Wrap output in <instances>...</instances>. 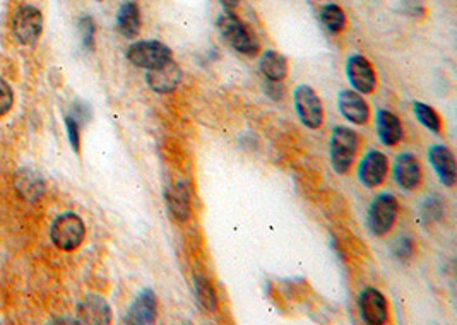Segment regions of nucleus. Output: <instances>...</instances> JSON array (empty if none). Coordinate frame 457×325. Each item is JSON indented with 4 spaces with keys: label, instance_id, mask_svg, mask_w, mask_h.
Wrapping results in <instances>:
<instances>
[{
    "label": "nucleus",
    "instance_id": "obj_5",
    "mask_svg": "<svg viewBox=\"0 0 457 325\" xmlns=\"http://www.w3.org/2000/svg\"><path fill=\"white\" fill-rule=\"evenodd\" d=\"M43 32V16L35 6H23L12 19V35L24 47L38 43Z\"/></svg>",
    "mask_w": 457,
    "mask_h": 325
},
{
    "label": "nucleus",
    "instance_id": "obj_22",
    "mask_svg": "<svg viewBox=\"0 0 457 325\" xmlns=\"http://www.w3.org/2000/svg\"><path fill=\"white\" fill-rule=\"evenodd\" d=\"M321 21L327 31L341 32L346 28V14L336 4H326L321 9Z\"/></svg>",
    "mask_w": 457,
    "mask_h": 325
},
{
    "label": "nucleus",
    "instance_id": "obj_23",
    "mask_svg": "<svg viewBox=\"0 0 457 325\" xmlns=\"http://www.w3.org/2000/svg\"><path fill=\"white\" fill-rule=\"evenodd\" d=\"M413 110H415L416 119L420 120V124H422L425 129L432 130V132L435 134H439L440 130H442V120H440L439 113H437L434 108L418 101V103L413 105Z\"/></svg>",
    "mask_w": 457,
    "mask_h": 325
},
{
    "label": "nucleus",
    "instance_id": "obj_14",
    "mask_svg": "<svg viewBox=\"0 0 457 325\" xmlns=\"http://www.w3.org/2000/svg\"><path fill=\"white\" fill-rule=\"evenodd\" d=\"M396 184L403 190H415L422 180V168L420 162L411 153H401L394 162Z\"/></svg>",
    "mask_w": 457,
    "mask_h": 325
},
{
    "label": "nucleus",
    "instance_id": "obj_4",
    "mask_svg": "<svg viewBox=\"0 0 457 325\" xmlns=\"http://www.w3.org/2000/svg\"><path fill=\"white\" fill-rule=\"evenodd\" d=\"M398 211L399 204L394 195L389 192L377 195L367 214V225L372 235L384 237V235L389 233L394 226L396 218H398Z\"/></svg>",
    "mask_w": 457,
    "mask_h": 325
},
{
    "label": "nucleus",
    "instance_id": "obj_20",
    "mask_svg": "<svg viewBox=\"0 0 457 325\" xmlns=\"http://www.w3.org/2000/svg\"><path fill=\"white\" fill-rule=\"evenodd\" d=\"M259 69H261L262 76L268 81H274V83H281L288 74V62L281 54L274 50L264 52L259 60Z\"/></svg>",
    "mask_w": 457,
    "mask_h": 325
},
{
    "label": "nucleus",
    "instance_id": "obj_24",
    "mask_svg": "<svg viewBox=\"0 0 457 325\" xmlns=\"http://www.w3.org/2000/svg\"><path fill=\"white\" fill-rule=\"evenodd\" d=\"M79 35H81V40H83L84 47H86L88 50H93V48H95L96 26L90 16H83V18L79 19Z\"/></svg>",
    "mask_w": 457,
    "mask_h": 325
},
{
    "label": "nucleus",
    "instance_id": "obj_28",
    "mask_svg": "<svg viewBox=\"0 0 457 325\" xmlns=\"http://www.w3.org/2000/svg\"><path fill=\"white\" fill-rule=\"evenodd\" d=\"M66 127H67V136L69 142H71L72 149L76 153H79L81 149V132H79V124L74 117H67L66 119Z\"/></svg>",
    "mask_w": 457,
    "mask_h": 325
},
{
    "label": "nucleus",
    "instance_id": "obj_15",
    "mask_svg": "<svg viewBox=\"0 0 457 325\" xmlns=\"http://www.w3.org/2000/svg\"><path fill=\"white\" fill-rule=\"evenodd\" d=\"M428 160L446 187L456 184V160L451 149L444 144H435L428 149Z\"/></svg>",
    "mask_w": 457,
    "mask_h": 325
},
{
    "label": "nucleus",
    "instance_id": "obj_19",
    "mask_svg": "<svg viewBox=\"0 0 457 325\" xmlns=\"http://www.w3.org/2000/svg\"><path fill=\"white\" fill-rule=\"evenodd\" d=\"M167 206L170 214L179 223H185L190 216V195L184 184H175L167 190Z\"/></svg>",
    "mask_w": 457,
    "mask_h": 325
},
{
    "label": "nucleus",
    "instance_id": "obj_3",
    "mask_svg": "<svg viewBox=\"0 0 457 325\" xmlns=\"http://www.w3.org/2000/svg\"><path fill=\"white\" fill-rule=\"evenodd\" d=\"M50 237L57 249L72 252L83 245L84 238H86V226L78 214L64 213L52 225Z\"/></svg>",
    "mask_w": 457,
    "mask_h": 325
},
{
    "label": "nucleus",
    "instance_id": "obj_2",
    "mask_svg": "<svg viewBox=\"0 0 457 325\" xmlns=\"http://www.w3.org/2000/svg\"><path fill=\"white\" fill-rule=\"evenodd\" d=\"M218 30H220L221 36L230 43V47L233 50L240 52L244 55H256L259 50V43L256 36L250 32L249 28L245 26L232 11L223 12L220 14L216 21Z\"/></svg>",
    "mask_w": 457,
    "mask_h": 325
},
{
    "label": "nucleus",
    "instance_id": "obj_13",
    "mask_svg": "<svg viewBox=\"0 0 457 325\" xmlns=\"http://www.w3.org/2000/svg\"><path fill=\"white\" fill-rule=\"evenodd\" d=\"M338 107L341 115L355 125L367 124L368 117H370V108H368L367 101L363 100L360 93L351 91V89H345V91L339 93Z\"/></svg>",
    "mask_w": 457,
    "mask_h": 325
},
{
    "label": "nucleus",
    "instance_id": "obj_27",
    "mask_svg": "<svg viewBox=\"0 0 457 325\" xmlns=\"http://www.w3.org/2000/svg\"><path fill=\"white\" fill-rule=\"evenodd\" d=\"M415 252V243L410 237H403L398 240V243L394 245V255L399 260H410Z\"/></svg>",
    "mask_w": 457,
    "mask_h": 325
},
{
    "label": "nucleus",
    "instance_id": "obj_1",
    "mask_svg": "<svg viewBox=\"0 0 457 325\" xmlns=\"http://www.w3.org/2000/svg\"><path fill=\"white\" fill-rule=\"evenodd\" d=\"M360 149V137L348 127H334L331 134V165L334 172L346 175Z\"/></svg>",
    "mask_w": 457,
    "mask_h": 325
},
{
    "label": "nucleus",
    "instance_id": "obj_17",
    "mask_svg": "<svg viewBox=\"0 0 457 325\" xmlns=\"http://www.w3.org/2000/svg\"><path fill=\"white\" fill-rule=\"evenodd\" d=\"M79 317L86 324H110L112 310L101 296L90 295L79 305Z\"/></svg>",
    "mask_w": 457,
    "mask_h": 325
},
{
    "label": "nucleus",
    "instance_id": "obj_26",
    "mask_svg": "<svg viewBox=\"0 0 457 325\" xmlns=\"http://www.w3.org/2000/svg\"><path fill=\"white\" fill-rule=\"evenodd\" d=\"M12 105H14V91H12L9 83L0 77V117L7 115Z\"/></svg>",
    "mask_w": 457,
    "mask_h": 325
},
{
    "label": "nucleus",
    "instance_id": "obj_7",
    "mask_svg": "<svg viewBox=\"0 0 457 325\" xmlns=\"http://www.w3.org/2000/svg\"><path fill=\"white\" fill-rule=\"evenodd\" d=\"M295 110L300 117L302 124L309 129H319L324 122V108L321 98L307 84H300L293 93Z\"/></svg>",
    "mask_w": 457,
    "mask_h": 325
},
{
    "label": "nucleus",
    "instance_id": "obj_25",
    "mask_svg": "<svg viewBox=\"0 0 457 325\" xmlns=\"http://www.w3.org/2000/svg\"><path fill=\"white\" fill-rule=\"evenodd\" d=\"M422 213H423V218H425V221H427V223L439 221V219L442 218V213H444L442 199L437 197V195H434V197H430V199H427V202L423 204Z\"/></svg>",
    "mask_w": 457,
    "mask_h": 325
},
{
    "label": "nucleus",
    "instance_id": "obj_16",
    "mask_svg": "<svg viewBox=\"0 0 457 325\" xmlns=\"http://www.w3.org/2000/svg\"><path fill=\"white\" fill-rule=\"evenodd\" d=\"M375 124H377L379 139L384 146H396L403 139L401 120L394 113L387 112V110H379Z\"/></svg>",
    "mask_w": 457,
    "mask_h": 325
},
{
    "label": "nucleus",
    "instance_id": "obj_8",
    "mask_svg": "<svg viewBox=\"0 0 457 325\" xmlns=\"http://www.w3.org/2000/svg\"><path fill=\"white\" fill-rule=\"evenodd\" d=\"M358 307L362 319L368 325H384L389 320V305L386 296L375 288H365L360 292Z\"/></svg>",
    "mask_w": 457,
    "mask_h": 325
},
{
    "label": "nucleus",
    "instance_id": "obj_21",
    "mask_svg": "<svg viewBox=\"0 0 457 325\" xmlns=\"http://www.w3.org/2000/svg\"><path fill=\"white\" fill-rule=\"evenodd\" d=\"M194 291H196L197 302L206 312H216L218 296L211 281L204 274H197L194 278Z\"/></svg>",
    "mask_w": 457,
    "mask_h": 325
},
{
    "label": "nucleus",
    "instance_id": "obj_6",
    "mask_svg": "<svg viewBox=\"0 0 457 325\" xmlns=\"http://www.w3.org/2000/svg\"><path fill=\"white\" fill-rule=\"evenodd\" d=\"M173 52L165 43L158 40H144V42L132 43L127 50V59L136 67L155 69L158 65L172 60Z\"/></svg>",
    "mask_w": 457,
    "mask_h": 325
},
{
    "label": "nucleus",
    "instance_id": "obj_18",
    "mask_svg": "<svg viewBox=\"0 0 457 325\" xmlns=\"http://www.w3.org/2000/svg\"><path fill=\"white\" fill-rule=\"evenodd\" d=\"M141 9L136 2H124L117 12V30L125 38H136L141 31Z\"/></svg>",
    "mask_w": 457,
    "mask_h": 325
},
{
    "label": "nucleus",
    "instance_id": "obj_11",
    "mask_svg": "<svg viewBox=\"0 0 457 325\" xmlns=\"http://www.w3.org/2000/svg\"><path fill=\"white\" fill-rule=\"evenodd\" d=\"M158 319V298L153 290H143L137 295L134 303L129 308L125 315V324L134 325H148L155 324Z\"/></svg>",
    "mask_w": 457,
    "mask_h": 325
},
{
    "label": "nucleus",
    "instance_id": "obj_29",
    "mask_svg": "<svg viewBox=\"0 0 457 325\" xmlns=\"http://www.w3.org/2000/svg\"><path fill=\"white\" fill-rule=\"evenodd\" d=\"M220 4L226 11H235L238 7V4H240V0H220Z\"/></svg>",
    "mask_w": 457,
    "mask_h": 325
},
{
    "label": "nucleus",
    "instance_id": "obj_10",
    "mask_svg": "<svg viewBox=\"0 0 457 325\" xmlns=\"http://www.w3.org/2000/svg\"><path fill=\"white\" fill-rule=\"evenodd\" d=\"M389 172V161L387 156L380 151H370L363 158L358 166V178L367 189H375L386 180Z\"/></svg>",
    "mask_w": 457,
    "mask_h": 325
},
{
    "label": "nucleus",
    "instance_id": "obj_9",
    "mask_svg": "<svg viewBox=\"0 0 457 325\" xmlns=\"http://www.w3.org/2000/svg\"><path fill=\"white\" fill-rule=\"evenodd\" d=\"M346 77L360 95H370L377 86L374 67L363 55H351L346 60Z\"/></svg>",
    "mask_w": 457,
    "mask_h": 325
},
{
    "label": "nucleus",
    "instance_id": "obj_12",
    "mask_svg": "<svg viewBox=\"0 0 457 325\" xmlns=\"http://www.w3.org/2000/svg\"><path fill=\"white\" fill-rule=\"evenodd\" d=\"M146 81H148L149 88L156 93H172L175 91L177 86L182 81V71L179 64H175L173 60L158 65L155 69H148L146 74Z\"/></svg>",
    "mask_w": 457,
    "mask_h": 325
}]
</instances>
